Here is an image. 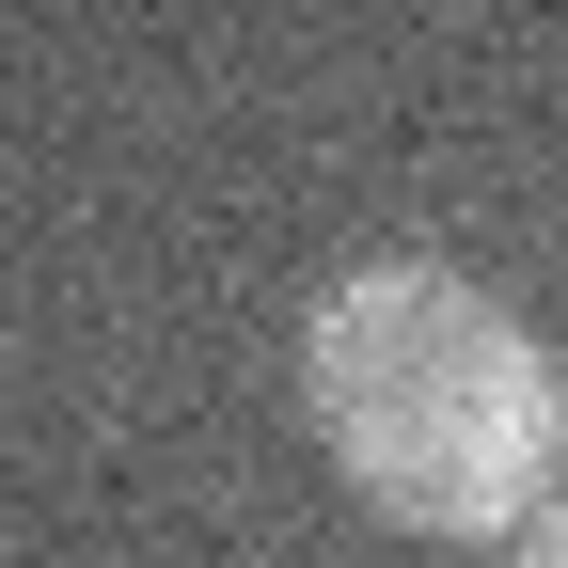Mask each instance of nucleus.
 <instances>
[{"label": "nucleus", "mask_w": 568, "mask_h": 568, "mask_svg": "<svg viewBox=\"0 0 568 568\" xmlns=\"http://www.w3.org/2000/svg\"><path fill=\"white\" fill-rule=\"evenodd\" d=\"M506 537H521V568H568V474H552V489H537V506H521V521H506Z\"/></svg>", "instance_id": "obj_2"}, {"label": "nucleus", "mask_w": 568, "mask_h": 568, "mask_svg": "<svg viewBox=\"0 0 568 568\" xmlns=\"http://www.w3.org/2000/svg\"><path fill=\"white\" fill-rule=\"evenodd\" d=\"M301 410L395 537H506L568 474V379L458 253H364L301 316Z\"/></svg>", "instance_id": "obj_1"}]
</instances>
